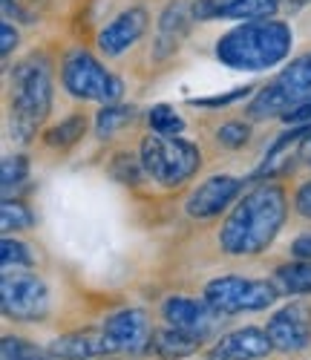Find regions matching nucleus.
Masks as SVG:
<instances>
[{
  "mask_svg": "<svg viewBox=\"0 0 311 360\" xmlns=\"http://www.w3.org/2000/svg\"><path fill=\"white\" fill-rule=\"evenodd\" d=\"M251 93V86H239V89H234V93H228V96H216V98H191V104L193 107H225V104H231V101H239L242 96H248Z\"/></svg>",
  "mask_w": 311,
  "mask_h": 360,
  "instance_id": "30",
  "label": "nucleus"
},
{
  "mask_svg": "<svg viewBox=\"0 0 311 360\" xmlns=\"http://www.w3.org/2000/svg\"><path fill=\"white\" fill-rule=\"evenodd\" d=\"M0 360H46V357H44V352H38V346H32L23 338H4Z\"/></svg>",
  "mask_w": 311,
  "mask_h": 360,
  "instance_id": "28",
  "label": "nucleus"
},
{
  "mask_svg": "<svg viewBox=\"0 0 311 360\" xmlns=\"http://www.w3.org/2000/svg\"><path fill=\"white\" fill-rule=\"evenodd\" d=\"M133 115L136 110L133 107H121V104H107L99 115H96V136L101 141H107L110 136H115L124 124H130L133 122Z\"/></svg>",
  "mask_w": 311,
  "mask_h": 360,
  "instance_id": "21",
  "label": "nucleus"
},
{
  "mask_svg": "<svg viewBox=\"0 0 311 360\" xmlns=\"http://www.w3.org/2000/svg\"><path fill=\"white\" fill-rule=\"evenodd\" d=\"M279 294H311V259L286 262L274 271V280Z\"/></svg>",
  "mask_w": 311,
  "mask_h": 360,
  "instance_id": "19",
  "label": "nucleus"
},
{
  "mask_svg": "<svg viewBox=\"0 0 311 360\" xmlns=\"http://www.w3.org/2000/svg\"><path fill=\"white\" fill-rule=\"evenodd\" d=\"M162 317L170 328L191 335L196 340H208L216 328H220V311H216L208 300H196V297H167L162 306Z\"/></svg>",
  "mask_w": 311,
  "mask_h": 360,
  "instance_id": "9",
  "label": "nucleus"
},
{
  "mask_svg": "<svg viewBox=\"0 0 311 360\" xmlns=\"http://www.w3.org/2000/svg\"><path fill=\"white\" fill-rule=\"evenodd\" d=\"M277 9L279 0H193L196 20H262Z\"/></svg>",
  "mask_w": 311,
  "mask_h": 360,
  "instance_id": "14",
  "label": "nucleus"
},
{
  "mask_svg": "<svg viewBox=\"0 0 311 360\" xmlns=\"http://www.w3.org/2000/svg\"><path fill=\"white\" fill-rule=\"evenodd\" d=\"M268 338L279 352H303L311 343V314L305 306L291 303L268 320Z\"/></svg>",
  "mask_w": 311,
  "mask_h": 360,
  "instance_id": "12",
  "label": "nucleus"
},
{
  "mask_svg": "<svg viewBox=\"0 0 311 360\" xmlns=\"http://www.w3.org/2000/svg\"><path fill=\"white\" fill-rule=\"evenodd\" d=\"M0 262L9 271V268H32L35 265V257H32V248L20 239H12V236H4V243H0Z\"/></svg>",
  "mask_w": 311,
  "mask_h": 360,
  "instance_id": "26",
  "label": "nucleus"
},
{
  "mask_svg": "<svg viewBox=\"0 0 311 360\" xmlns=\"http://www.w3.org/2000/svg\"><path fill=\"white\" fill-rule=\"evenodd\" d=\"M29 176V162L26 156H6L0 165V182H4V193H9L12 188L23 185Z\"/></svg>",
  "mask_w": 311,
  "mask_h": 360,
  "instance_id": "27",
  "label": "nucleus"
},
{
  "mask_svg": "<svg viewBox=\"0 0 311 360\" xmlns=\"http://www.w3.org/2000/svg\"><path fill=\"white\" fill-rule=\"evenodd\" d=\"M288 124H294V127H300V124H311V101L308 104H303V107H297V110H291L288 115H283Z\"/></svg>",
  "mask_w": 311,
  "mask_h": 360,
  "instance_id": "33",
  "label": "nucleus"
},
{
  "mask_svg": "<svg viewBox=\"0 0 311 360\" xmlns=\"http://www.w3.org/2000/svg\"><path fill=\"white\" fill-rule=\"evenodd\" d=\"M113 346L104 335V328H87V332L64 335L46 346V354L55 360H89L99 354H110Z\"/></svg>",
  "mask_w": 311,
  "mask_h": 360,
  "instance_id": "17",
  "label": "nucleus"
},
{
  "mask_svg": "<svg viewBox=\"0 0 311 360\" xmlns=\"http://www.w3.org/2000/svg\"><path fill=\"white\" fill-rule=\"evenodd\" d=\"M193 4L188 0H170L165 6L159 23H156V41H153V58L165 61L173 52H179L182 41L188 38L191 23H193Z\"/></svg>",
  "mask_w": 311,
  "mask_h": 360,
  "instance_id": "13",
  "label": "nucleus"
},
{
  "mask_svg": "<svg viewBox=\"0 0 311 360\" xmlns=\"http://www.w3.org/2000/svg\"><path fill=\"white\" fill-rule=\"evenodd\" d=\"M242 191V179L236 176H210L188 196L184 202V211H188L191 219H213L220 217L225 207L239 196Z\"/></svg>",
  "mask_w": 311,
  "mask_h": 360,
  "instance_id": "11",
  "label": "nucleus"
},
{
  "mask_svg": "<svg viewBox=\"0 0 311 360\" xmlns=\"http://www.w3.org/2000/svg\"><path fill=\"white\" fill-rule=\"evenodd\" d=\"M291 254H294L297 259H311V233H303L300 239H294Z\"/></svg>",
  "mask_w": 311,
  "mask_h": 360,
  "instance_id": "34",
  "label": "nucleus"
},
{
  "mask_svg": "<svg viewBox=\"0 0 311 360\" xmlns=\"http://www.w3.org/2000/svg\"><path fill=\"white\" fill-rule=\"evenodd\" d=\"M277 285L268 280H245L239 274L216 277L205 285V300L220 314H242L262 311L277 300Z\"/></svg>",
  "mask_w": 311,
  "mask_h": 360,
  "instance_id": "7",
  "label": "nucleus"
},
{
  "mask_svg": "<svg viewBox=\"0 0 311 360\" xmlns=\"http://www.w3.org/2000/svg\"><path fill=\"white\" fill-rule=\"evenodd\" d=\"M147 12L141 6L124 9L118 18H113L101 32H99V49L107 58H118L121 52H127L144 32H147Z\"/></svg>",
  "mask_w": 311,
  "mask_h": 360,
  "instance_id": "15",
  "label": "nucleus"
},
{
  "mask_svg": "<svg viewBox=\"0 0 311 360\" xmlns=\"http://www.w3.org/2000/svg\"><path fill=\"white\" fill-rule=\"evenodd\" d=\"M294 207H297L300 217L311 219V182L300 185V191H297V196H294Z\"/></svg>",
  "mask_w": 311,
  "mask_h": 360,
  "instance_id": "32",
  "label": "nucleus"
},
{
  "mask_svg": "<svg viewBox=\"0 0 311 360\" xmlns=\"http://www.w3.org/2000/svg\"><path fill=\"white\" fill-rule=\"evenodd\" d=\"M308 101H311V52L294 58L283 72L274 75L254 96V101L248 104V115L254 118L288 115L291 110Z\"/></svg>",
  "mask_w": 311,
  "mask_h": 360,
  "instance_id": "5",
  "label": "nucleus"
},
{
  "mask_svg": "<svg viewBox=\"0 0 311 360\" xmlns=\"http://www.w3.org/2000/svg\"><path fill=\"white\" fill-rule=\"evenodd\" d=\"M101 328L113 352H124V354H141L153 343V335H156L147 311L141 309H121L110 314Z\"/></svg>",
  "mask_w": 311,
  "mask_h": 360,
  "instance_id": "10",
  "label": "nucleus"
},
{
  "mask_svg": "<svg viewBox=\"0 0 311 360\" xmlns=\"http://www.w3.org/2000/svg\"><path fill=\"white\" fill-rule=\"evenodd\" d=\"M308 130H311V124H300V127H294L291 133L279 136V139L271 144V150L265 153V159H262V165L257 167L254 176H257V179H265V176H277V173L288 170V167H291V159L300 156V150H303V141H305Z\"/></svg>",
  "mask_w": 311,
  "mask_h": 360,
  "instance_id": "18",
  "label": "nucleus"
},
{
  "mask_svg": "<svg viewBox=\"0 0 311 360\" xmlns=\"http://www.w3.org/2000/svg\"><path fill=\"white\" fill-rule=\"evenodd\" d=\"M110 173H113V179H118L121 185H139L141 176H147L141 159H136L133 153H115L113 162H110Z\"/></svg>",
  "mask_w": 311,
  "mask_h": 360,
  "instance_id": "25",
  "label": "nucleus"
},
{
  "mask_svg": "<svg viewBox=\"0 0 311 360\" xmlns=\"http://www.w3.org/2000/svg\"><path fill=\"white\" fill-rule=\"evenodd\" d=\"M35 225V217L29 214V207L20 205V202H12V199H4L0 205V228L4 233H18V231H29Z\"/></svg>",
  "mask_w": 311,
  "mask_h": 360,
  "instance_id": "23",
  "label": "nucleus"
},
{
  "mask_svg": "<svg viewBox=\"0 0 311 360\" xmlns=\"http://www.w3.org/2000/svg\"><path fill=\"white\" fill-rule=\"evenodd\" d=\"M61 81L64 89L75 98L84 101H101V104H115L124 93L121 78H115L113 72H107L101 67L99 58H92L87 49H72L64 58V67H61Z\"/></svg>",
  "mask_w": 311,
  "mask_h": 360,
  "instance_id": "6",
  "label": "nucleus"
},
{
  "mask_svg": "<svg viewBox=\"0 0 311 360\" xmlns=\"http://www.w3.org/2000/svg\"><path fill=\"white\" fill-rule=\"evenodd\" d=\"M147 124L153 133H165V136H179L184 130V122L170 104H156L147 112Z\"/></svg>",
  "mask_w": 311,
  "mask_h": 360,
  "instance_id": "24",
  "label": "nucleus"
},
{
  "mask_svg": "<svg viewBox=\"0 0 311 360\" xmlns=\"http://www.w3.org/2000/svg\"><path fill=\"white\" fill-rule=\"evenodd\" d=\"M248 139H251V127H248L245 122H228V124H222L220 130H216V141H220L222 147H228V150L245 147Z\"/></svg>",
  "mask_w": 311,
  "mask_h": 360,
  "instance_id": "29",
  "label": "nucleus"
},
{
  "mask_svg": "<svg viewBox=\"0 0 311 360\" xmlns=\"http://www.w3.org/2000/svg\"><path fill=\"white\" fill-rule=\"evenodd\" d=\"M139 159L144 165V173L162 188L184 185L202 167V153L193 141L182 136H165V133L144 136Z\"/></svg>",
  "mask_w": 311,
  "mask_h": 360,
  "instance_id": "4",
  "label": "nucleus"
},
{
  "mask_svg": "<svg viewBox=\"0 0 311 360\" xmlns=\"http://www.w3.org/2000/svg\"><path fill=\"white\" fill-rule=\"evenodd\" d=\"M286 217H288L286 191L274 182H262L248 191L228 214L220 231V245L231 257H257L283 231Z\"/></svg>",
  "mask_w": 311,
  "mask_h": 360,
  "instance_id": "1",
  "label": "nucleus"
},
{
  "mask_svg": "<svg viewBox=\"0 0 311 360\" xmlns=\"http://www.w3.org/2000/svg\"><path fill=\"white\" fill-rule=\"evenodd\" d=\"M84 130H87V118H84L81 112H72V115H67L58 127L46 130V133H44V141H46L49 147H70V144H75L78 139H84Z\"/></svg>",
  "mask_w": 311,
  "mask_h": 360,
  "instance_id": "22",
  "label": "nucleus"
},
{
  "mask_svg": "<svg viewBox=\"0 0 311 360\" xmlns=\"http://www.w3.org/2000/svg\"><path fill=\"white\" fill-rule=\"evenodd\" d=\"M199 343H202V340L179 332V328H165V332H156V335H153V349H156V354H162L165 360L191 357V354L199 349Z\"/></svg>",
  "mask_w": 311,
  "mask_h": 360,
  "instance_id": "20",
  "label": "nucleus"
},
{
  "mask_svg": "<svg viewBox=\"0 0 311 360\" xmlns=\"http://www.w3.org/2000/svg\"><path fill=\"white\" fill-rule=\"evenodd\" d=\"M52 110V67L44 55H29L12 70V136L29 141Z\"/></svg>",
  "mask_w": 311,
  "mask_h": 360,
  "instance_id": "3",
  "label": "nucleus"
},
{
  "mask_svg": "<svg viewBox=\"0 0 311 360\" xmlns=\"http://www.w3.org/2000/svg\"><path fill=\"white\" fill-rule=\"evenodd\" d=\"M300 159H303L305 165H311V130H308V136H305V141H303V150H300Z\"/></svg>",
  "mask_w": 311,
  "mask_h": 360,
  "instance_id": "35",
  "label": "nucleus"
},
{
  "mask_svg": "<svg viewBox=\"0 0 311 360\" xmlns=\"http://www.w3.org/2000/svg\"><path fill=\"white\" fill-rule=\"evenodd\" d=\"M18 46V32H15V26L9 20L0 23V52H4V58Z\"/></svg>",
  "mask_w": 311,
  "mask_h": 360,
  "instance_id": "31",
  "label": "nucleus"
},
{
  "mask_svg": "<svg viewBox=\"0 0 311 360\" xmlns=\"http://www.w3.org/2000/svg\"><path fill=\"white\" fill-rule=\"evenodd\" d=\"M294 35L291 26L277 20V18H262V20H245L216 41V58L239 72H265L283 64L291 55Z\"/></svg>",
  "mask_w": 311,
  "mask_h": 360,
  "instance_id": "2",
  "label": "nucleus"
},
{
  "mask_svg": "<svg viewBox=\"0 0 311 360\" xmlns=\"http://www.w3.org/2000/svg\"><path fill=\"white\" fill-rule=\"evenodd\" d=\"M274 349L268 332L262 328H236L231 335H222L216 346L208 352V360H260Z\"/></svg>",
  "mask_w": 311,
  "mask_h": 360,
  "instance_id": "16",
  "label": "nucleus"
},
{
  "mask_svg": "<svg viewBox=\"0 0 311 360\" xmlns=\"http://www.w3.org/2000/svg\"><path fill=\"white\" fill-rule=\"evenodd\" d=\"M4 6H9V0H4Z\"/></svg>",
  "mask_w": 311,
  "mask_h": 360,
  "instance_id": "36",
  "label": "nucleus"
},
{
  "mask_svg": "<svg viewBox=\"0 0 311 360\" xmlns=\"http://www.w3.org/2000/svg\"><path fill=\"white\" fill-rule=\"evenodd\" d=\"M0 306L4 314L12 320H44L49 311V288L38 274H9L4 271L0 277Z\"/></svg>",
  "mask_w": 311,
  "mask_h": 360,
  "instance_id": "8",
  "label": "nucleus"
}]
</instances>
